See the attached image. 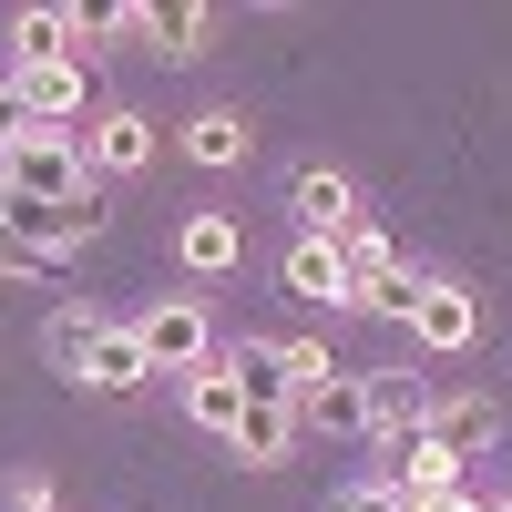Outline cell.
Returning <instances> with one entry per match:
<instances>
[{
    "label": "cell",
    "mask_w": 512,
    "mask_h": 512,
    "mask_svg": "<svg viewBox=\"0 0 512 512\" xmlns=\"http://www.w3.org/2000/svg\"><path fill=\"white\" fill-rule=\"evenodd\" d=\"M0 195H21V205H93V185H82V144L72 134L0 144Z\"/></svg>",
    "instance_id": "obj_1"
},
{
    "label": "cell",
    "mask_w": 512,
    "mask_h": 512,
    "mask_svg": "<svg viewBox=\"0 0 512 512\" xmlns=\"http://www.w3.org/2000/svg\"><path fill=\"white\" fill-rule=\"evenodd\" d=\"M11 82V103L31 134H72V113H82V62H21V72H0Z\"/></svg>",
    "instance_id": "obj_2"
},
{
    "label": "cell",
    "mask_w": 512,
    "mask_h": 512,
    "mask_svg": "<svg viewBox=\"0 0 512 512\" xmlns=\"http://www.w3.org/2000/svg\"><path fill=\"white\" fill-rule=\"evenodd\" d=\"M134 338H144V369H205L216 349H205V308L195 297H164L154 318H134Z\"/></svg>",
    "instance_id": "obj_3"
},
{
    "label": "cell",
    "mask_w": 512,
    "mask_h": 512,
    "mask_svg": "<svg viewBox=\"0 0 512 512\" xmlns=\"http://www.w3.org/2000/svg\"><path fill=\"white\" fill-rule=\"evenodd\" d=\"M21 62H93V21L82 11H21L11 21V72Z\"/></svg>",
    "instance_id": "obj_4"
},
{
    "label": "cell",
    "mask_w": 512,
    "mask_h": 512,
    "mask_svg": "<svg viewBox=\"0 0 512 512\" xmlns=\"http://www.w3.org/2000/svg\"><path fill=\"white\" fill-rule=\"evenodd\" d=\"M359 400H369V431L410 441L420 420H431V379H420V369H369V379H359Z\"/></svg>",
    "instance_id": "obj_5"
},
{
    "label": "cell",
    "mask_w": 512,
    "mask_h": 512,
    "mask_svg": "<svg viewBox=\"0 0 512 512\" xmlns=\"http://www.w3.org/2000/svg\"><path fill=\"white\" fill-rule=\"evenodd\" d=\"M72 144L103 164V175H134V164H154V123L144 113H93V123H72Z\"/></svg>",
    "instance_id": "obj_6"
},
{
    "label": "cell",
    "mask_w": 512,
    "mask_h": 512,
    "mask_svg": "<svg viewBox=\"0 0 512 512\" xmlns=\"http://www.w3.org/2000/svg\"><path fill=\"white\" fill-rule=\"evenodd\" d=\"M82 390H103V400H123V390H144V338L134 328H93V349H82Z\"/></svg>",
    "instance_id": "obj_7"
},
{
    "label": "cell",
    "mask_w": 512,
    "mask_h": 512,
    "mask_svg": "<svg viewBox=\"0 0 512 512\" xmlns=\"http://www.w3.org/2000/svg\"><path fill=\"white\" fill-rule=\"evenodd\" d=\"M185 420H195V431H216V441H236V420H246V390H236V369H226V359L185 369Z\"/></svg>",
    "instance_id": "obj_8"
},
{
    "label": "cell",
    "mask_w": 512,
    "mask_h": 512,
    "mask_svg": "<svg viewBox=\"0 0 512 512\" xmlns=\"http://www.w3.org/2000/svg\"><path fill=\"white\" fill-rule=\"evenodd\" d=\"M287 205H297V226H308V236H338V226L359 216V195H349V175H338V164H308V175L287 185Z\"/></svg>",
    "instance_id": "obj_9"
},
{
    "label": "cell",
    "mask_w": 512,
    "mask_h": 512,
    "mask_svg": "<svg viewBox=\"0 0 512 512\" xmlns=\"http://www.w3.org/2000/svg\"><path fill=\"white\" fill-rule=\"evenodd\" d=\"M390 492H400V502H441V492H461V461H451L431 431H410V441H400V472H390Z\"/></svg>",
    "instance_id": "obj_10"
},
{
    "label": "cell",
    "mask_w": 512,
    "mask_h": 512,
    "mask_svg": "<svg viewBox=\"0 0 512 512\" xmlns=\"http://www.w3.org/2000/svg\"><path fill=\"white\" fill-rule=\"evenodd\" d=\"M472 328H482V318H472V297H461V287H441V277L420 287V308H410V338H420V349H472Z\"/></svg>",
    "instance_id": "obj_11"
},
{
    "label": "cell",
    "mask_w": 512,
    "mask_h": 512,
    "mask_svg": "<svg viewBox=\"0 0 512 512\" xmlns=\"http://www.w3.org/2000/svg\"><path fill=\"white\" fill-rule=\"evenodd\" d=\"M287 297H318V308H338V297H349V267H338L328 236H297V246H287Z\"/></svg>",
    "instance_id": "obj_12"
},
{
    "label": "cell",
    "mask_w": 512,
    "mask_h": 512,
    "mask_svg": "<svg viewBox=\"0 0 512 512\" xmlns=\"http://www.w3.org/2000/svg\"><path fill=\"white\" fill-rule=\"evenodd\" d=\"M185 154H195V164H246V154H256V123H246L236 103H216V113L185 123Z\"/></svg>",
    "instance_id": "obj_13"
},
{
    "label": "cell",
    "mask_w": 512,
    "mask_h": 512,
    "mask_svg": "<svg viewBox=\"0 0 512 512\" xmlns=\"http://www.w3.org/2000/svg\"><path fill=\"white\" fill-rule=\"evenodd\" d=\"M175 256L195 277H226L236 256H246V236H236V216H185V236H175Z\"/></svg>",
    "instance_id": "obj_14"
},
{
    "label": "cell",
    "mask_w": 512,
    "mask_h": 512,
    "mask_svg": "<svg viewBox=\"0 0 512 512\" xmlns=\"http://www.w3.org/2000/svg\"><path fill=\"white\" fill-rule=\"evenodd\" d=\"M297 420H318V431H338V441H349V431H369V400H359V379L338 369V379H318V390L297 400Z\"/></svg>",
    "instance_id": "obj_15"
},
{
    "label": "cell",
    "mask_w": 512,
    "mask_h": 512,
    "mask_svg": "<svg viewBox=\"0 0 512 512\" xmlns=\"http://www.w3.org/2000/svg\"><path fill=\"white\" fill-rule=\"evenodd\" d=\"M420 431H431V441L461 461V451H482V441H492V400H431V420H420Z\"/></svg>",
    "instance_id": "obj_16"
},
{
    "label": "cell",
    "mask_w": 512,
    "mask_h": 512,
    "mask_svg": "<svg viewBox=\"0 0 512 512\" xmlns=\"http://www.w3.org/2000/svg\"><path fill=\"white\" fill-rule=\"evenodd\" d=\"M226 369H236V390H246V410H297V390H287V369H277V349H256V338H246V349H236Z\"/></svg>",
    "instance_id": "obj_17"
},
{
    "label": "cell",
    "mask_w": 512,
    "mask_h": 512,
    "mask_svg": "<svg viewBox=\"0 0 512 512\" xmlns=\"http://www.w3.org/2000/svg\"><path fill=\"white\" fill-rule=\"evenodd\" d=\"M420 287H431V277H410V267H379V277H359V287H349V308H369V318H400V328H410Z\"/></svg>",
    "instance_id": "obj_18"
},
{
    "label": "cell",
    "mask_w": 512,
    "mask_h": 512,
    "mask_svg": "<svg viewBox=\"0 0 512 512\" xmlns=\"http://www.w3.org/2000/svg\"><path fill=\"white\" fill-rule=\"evenodd\" d=\"M205 31H216V11H205V0H154V41H164L175 62L205 52Z\"/></svg>",
    "instance_id": "obj_19"
},
{
    "label": "cell",
    "mask_w": 512,
    "mask_h": 512,
    "mask_svg": "<svg viewBox=\"0 0 512 512\" xmlns=\"http://www.w3.org/2000/svg\"><path fill=\"white\" fill-rule=\"evenodd\" d=\"M287 441H297V410H246L236 420V451L246 461H287Z\"/></svg>",
    "instance_id": "obj_20"
},
{
    "label": "cell",
    "mask_w": 512,
    "mask_h": 512,
    "mask_svg": "<svg viewBox=\"0 0 512 512\" xmlns=\"http://www.w3.org/2000/svg\"><path fill=\"white\" fill-rule=\"evenodd\" d=\"M93 328H103L93 308H52V318H41V349H52L62 369H82V349H93Z\"/></svg>",
    "instance_id": "obj_21"
},
{
    "label": "cell",
    "mask_w": 512,
    "mask_h": 512,
    "mask_svg": "<svg viewBox=\"0 0 512 512\" xmlns=\"http://www.w3.org/2000/svg\"><path fill=\"white\" fill-rule=\"evenodd\" d=\"M277 369H287V390H297V400H308L318 379H338V359L318 349V338H287V349H277Z\"/></svg>",
    "instance_id": "obj_22"
},
{
    "label": "cell",
    "mask_w": 512,
    "mask_h": 512,
    "mask_svg": "<svg viewBox=\"0 0 512 512\" xmlns=\"http://www.w3.org/2000/svg\"><path fill=\"white\" fill-rule=\"evenodd\" d=\"M338 512H410V502H400L390 482H359V492H349V502H338Z\"/></svg>",
    "instance_id": "obj_23"
},
{
    "label": "cell",
    "mask_w": 512,
    "mask_h": 512,
    "mask_svg": "<svg viewBox=\"0 0 512 512\" xmlns=\"http://www.w3.org/2000/svg\"><path fill=\"white\" fill-rule=\"evenodd\" d=\"M31 123H21V103H11V82H0V144H21Z\"/></svg>",
    "instance_id": "obj_24"
},
{
    "label": "cell",
    "mask_w": 512,
    "mask_h": 512,
    "mask_svg": "<svg viewBox=\"0 0 512 512\" xmlns=\"http://www.w3.org/2000/svg\"><path fill=\"white\" fill-rule=\"evenodd\" d=\"M410 512H482L472 492H441V502H410Z\"/></svg>",
    "instance_id": "obj_25"
},
{
    "label": "cell",
    "mask_w": 512,
    "mask_h": 512,
    "mask_svg": "<svg viewBox=\"0 0 512 512\" xmlns=\"http://www.w3.org/2000/svg\"><path fill=\"white\" fill-rule=\"evenodd\" d=\"M502 512H512V502H502Z\"/></svg>",
    "instance_id": "obj_26"
}]
</instances>
